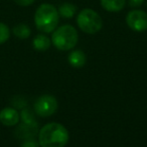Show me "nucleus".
Instances as JSON below:
<instances>
[{
    "label": "nucleus",
    "instance_id": "obj_10",
    "mask_svg": "<svg viewBox=\"0 0 147 147\" xmlns=\"http://www.w3.org/2000/svg\"><path fill=\"white\" fill-rule=\"evenodd\" d=\"M51 41L47 36L44 34H38L34 37V41H32V45H34V49L37 51H45L51 47Z\"/></svg>",
    "mask_w": 147,
    "mask_h": 147
},
{
    "label": "nucleus",
    "instance_id": "obj_12",
    "mask_svg": "<svg viewBox=\"0 0 147 147\" xmlns=\"http://www.w3.org/2000/svg\"><path fill=\"white\" fill-rule=\"evenodd\" d=\"M13 34L20 39H26L30 35V28L24 23L17 24L13 28Z\"/></svg>",
    "mask_w": 147,
    "mask_h": 147
},
{
    "label": "nucleus",
    "instance_id": "obj_15",
    "mask_svg": "<svg viewBox=\"0 0 147 147\" xmlns=\"http://www.w3.org/2000/svg\"><path fill=\"white\" fill-rule=\"evenodd\" d=\"M38 146H39V143H37L36 140L32 139V138L26 139L21 145V147H38Z\"/></svg>",
    "mask_w": 147,
    "mask_h": 147
},
{
    "label": "nucleus",
    "instance_id": "obj_7",
    "mask_svg": "<svg viewBox=\"0 0 147 147\" xmlns=\"http://www.w3.org/2000/svg\"><path fill=\"white\" fill-rule=\"evenodd\" d=\"M0 121L5 126H14L19 121V114L16 109L6 107L0 111Z\"/></svg>",
    "mask_w": 147,
    "mask_h": 147
},
{
    "label": "nucleus",
    "instance_id": "obj_1",
    "mask_svg": "<svg viewBox=\"0 0 147 147\" xmlns=\"http://www.w3.org/2000/svg\"><path fill=\"white\" fill-rule=\"evenodd\" d=\"M69 141V132L64 125L51 122L44 125L38 133L40 147H65Z\"/></svg>",
    "mask_w": 147,
    "mask_h": 147
},
{
    "label": "nucleus",
    "instance_id": "obj_2",
    "mask_svg": "<svg viewBox=\"0 0 147 147\" xmlns=\"http://www.w3.org/2000/svg\"><path fill=\"white\" fill-rule=\"evenodd\" d=\"M59 14L57 9L51 4H41L34 14L36 28L42 33H51L59 24Z\"/></svg>",
    "mask_w": 147,
    "mask_h": 147
},
{
    "label": "nucleus",
    "instance_id": "obj_8",
    "mask_svg": "<svg viewBox=\"0 0 147 147\" xmlns=\"http://www.w3.org/2000/svg\"><path fill=\"white\" fill-rule=\"evenodd\" d=\"M68 60H69V63L73 67H83L85 65V63H86V54L81 50H74L70 53Z\"/></svg>",
    "mask_w": 147,
    "mask_h": 147
},
{
    "label": "nucleus",
    "instance_id": "obj_14",
    "mask_svg": "<svg viewBox=\"0 0 147 147\" xmlns=\"http://www.w3.org/2000/svg\"><path fill=\"white\" fill-rule=\"evenodd\" d=\"M21 117H22V120L24 121V123H26V124L36 123V121H34L32 114L28 110H26V109H24V110L21 112Z\"/></svg>",
    "mask_w": 147,
    "mask_h": 147
},
{
    "label": "nucleus",
    "instance_id": "obj_3",
    "mask_svg": "<svg viewBox=\"0 0 147 147\" xmlns=\"http://www.w3.org/2000/svg\"><path fill=\"white\" fill-rule=\"evenodd\" d=\"M79 35L76 28L72 25H63L53 31L51 42L57 49L63 51L71 50L78 43Z\"/></svg>",
    "mask_w": 147,
    "mask_h": 147
},
{
    "label": "nucleus",
    "instance_id": "obj_5",
    "mask_svg": "<svg viewBox=\"0 0 147 147\" xmlns=\"http://www.w3.org/2000/svg\"><path fill=\"white\" fill-rule=\"evenodd\" d=\"M57 100L55 96L44 94L38 97L34 103V111L40 117H49L53 115L57 109Z\"/></svg>",
    "mask_w": 147,
    "mask_h": 147
},
{
    "label": "nucleus",
    "instance_id": "obj_6",
    "mask_svg": "<svg viewBox=\"0 0 147 147\" xmlns=\"http://www.w3.org/2000/svg\"><path fill=\"white\" fill-rule=\"evenodd\" d=\"M126 22L132 30L141 32L147 29V14L142 10H131L127 14Z\"/></svg>",
    "mask_w": 147,
    "mask_h": 147
},
{
    "label": "nucleus",
    "instance_id": "obj_4",
    "mask_svg": "<svg viewBox=\"0 0 147 147\" xmlns=\"http://www.w3.org/2000/svg\"><path fill=\"white\" fill-rule=\"evenodd\" d=\"M77 23L81 30L88 34H95L99 32L103 26V21L100 15L90 8H86L79 13Z\"/></svg>",
    "mask_w": 147,
    "mask_h": 147
},
{
    "label": "nucleus",
    "instance_id": "obj_17",
    "mask_svg": "<svg viewBox=\"0 0 147 147\" xmlns=\"http://www.w3.org/2000/svg\"><path fill=\"white\" fill-rule=\"evenodd\" d=\"M144 2V0H129V5L131 7H139L140 5H142Z\"/></svg>",
    "mask_w": 147,
    "mask_h": 147
},
{
    "label": "nucleus",
    "instance_id": "obj_16",
    "mask_svg": "<svg viewBox=\"0 0 147 147\" xmlns=\"http://www.w3.org/2000/svg\"><path fill=\"white\" fill-rule=\"evenodd\" d=\"M34 1H36V0H14V2L20 6H29V5H31Z\"/></svg>",
    "mask_w": 147,
    "mask_h": 147
},
{
    "label": "nucleus",
    "instance_id": "obj_9",
    "mask_svg": "<svg viewBox=\"0 0 147 147\" xmlns=\"http://www.w3.org/2000/svg\"><path fill=\"white\" fill-rule=\"evenodd\" d=\"M126 0H101V5L109 12H119L124 8Z\"/></svg>",
    "mask_w": 147,
    "mask_h": 147
},
{
    "label": "nucleus",
    "instance_id": "obj_11",
    "mask_svg": "<svg viewBox=\"0 0 147 147\" xmlns=\"http://www.w3.org/2000/svg\"><path fill=\"white\" fill-rule=\"evenodd\" d=\"M59 14L64 18H72L76 14L77 7L71 3H64L59 6Z\"/></svg>",
    "mask_w": 147,
    "mask_h": 147
},
{
    "label": "nucleus",
    "instance_id": "obj_13",
    "mask_svg": "<svg viewBox=\"0 0 147 147\" xmlns=\"http://www.w3.org/2000/svg\"><path fill=\"white\" fill-rule=\"evenodd\" d=\"M10 36V30L6 24L0 22V44L6 42Z\"/></svg>",
    "mask_w": 147,
    "mask_h": 147
}]
</instances>
